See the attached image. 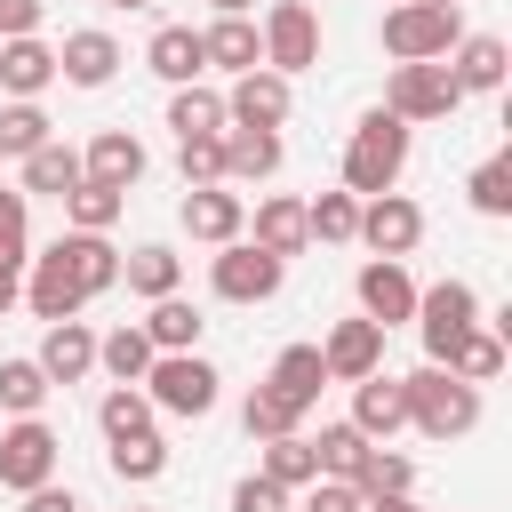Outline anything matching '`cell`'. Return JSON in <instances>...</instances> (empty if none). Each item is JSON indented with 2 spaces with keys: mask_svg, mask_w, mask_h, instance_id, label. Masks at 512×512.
Here are the masks:
<instances>
[{
  "mask_svg": "<svg viewBox=\"0 0 512 512\" xmlns=\"http://www.w3.org/2000/svg\"><path fill=\"white\" fill-rule=\"evenodd\" d=\"M400 168H408V120L400 112H360L352 120V136H344V192L352 200H368V192H392L400 184Z\"/></svg>",
  "mask_w": 512,
  "mask_h": 512,
  "instance_id": "obj_1",
  "label": "cell"
},
{
  "mask_svg": "<svg viewBox=\"0 0 512 512\" xmlns=\"http://www.w3.org/2000/svg\"><path fill=\"white\" fill-rule=\"evenodd\" d=\"M400 400H408V424H416L424 440H464V432L480 424V384L448 376L440 360H424L416 376H400Z\"/></svg>",
  "mask_w": 512,
  "mask_h": 512,
  "instance_id": "obj_2",
  "label": "cell"
},
{
  "mask_svg": "<svg viewBox=\"0 0 512 512\" xmlns=\"http://www.w3.org/2000/svg\"><path fill=\"white\" fill-rule=\"evenodd\" d=\"M376 40H384L392 64H432V56H448L464 40V8L456 0H400V8H384Z\"/></svg>",
  "mask_w": 512,
  "mask_h": 512,
  "instance_id": "obj_3",
  "label": "cell"
},
{
  "mask_svg": "<svg viewBox=\"0 0 512 512\" xmlns=\"http://www.w3.org/2000/svg\"><path fill=\"white\" fill-rule=\"evenodd\" d=\"M280 280H288V264H280L272 248H256L248 232H240V240H224V248L208 256V288H216L224 304H272V296H280Z\"/></svg>",
  "mask_w": 512,
  "mask_h": 512,
  "instance_id": "obj_4",
  "label": "cell"
},
{
  "mask_svg": "<svg viewBox=\"0 0 512 512\" xmlns=\"http://www.w3.org/2000/svg\"><path fill=\"white\" fill-rule=\"evenodd\" d=\"M216 368L200 360V352H152V368H144V400L160 408V416H208L216 408Z\"/></svg>",
  "mask_w": 512,
  "mask_h": 512,
  "instance_id": "obj_5",
  "label": "cell"
},
{
  "mask_svg": "<svg viewBox=\"0 0 512 512\" xmlns=\"http://www.w3.org/2000/svg\"><path fill=\"white\" fill-rule=\"evenodd\" d=\"M256 40H264V64L296 80V72L320 64V8L312 0H272L264 24H256Z\"/></svg>",
  "mask_w": 512,
  "mask_h": 512,
  "instance_id": "obj_6",
  "label": "cell"
},
{
  "mask_svg": "<svg viewBox=\"0 0 512 512\" xmlns=\"http://www.w3.org/2000/svg\"><path fill=\"white\" fill-rule=\"evenodd\" d=\"M464 104V88H456V72L432 56V64H392V80H384V112H400L408 128L416 120H448Z\"/></svg>",
  "mask_w": 512,
  "mask_h": 512,
  "instance_id": "obj_7",
  "label": "cell"
},
{
  "mask_svg": "<svg viewBox=\"0 0 512 512\" xmlns=\"http://www.w3.org/2000/svg\"><path fill=\"white\" fill-rule=\"evenodd\" d=\"M288 112H296L288 72H272V64L232 72V88H224V128H288Z\"/></svg>",
  "mask_w": 512,
  "mask_h": 512,
  "instance_id": "obj_8",
  "label": "cell"
},
{
  "mask_svg": "<svg viewBox=\"0 0 512 512\" xmlns=\"http://www.w3.org/2000/svg\"><path fill=\"white\" fill-rule=\"evenodd\" d=\"M56 432L40 424V416H16L8 432H0V488L8 496H24V488H40V480H56Z\"/></svg>",
  "mask_w": 512,
  "mask_h": 512,
  "instance_id": "obj_9",
  "label": "cell"
},
{
  "mask_svg": "<svg viewBox=\"0 0 512 512\" xmlns=\"http://www.w3.org/2000/svg\"><path fill=\"white\" fill-rule=\"evenodd\" d=\"M472 320H480V296H472L464 280H432V288H416V336H424V360H440Z\"/></svg>",
  "mask_w": 512,
  "mask_h": 512,
  "instance_id": "obj_10",
  "label": "cell"
},
{
  "mask_svg": "<svg viewBox=\"0 0 512 512\" xmlns=\"http://www.w3.org/2000/svg\"><path fill=\"white\" fill-rule=\"evenodd\" d=\"M184 232L200 240V248H224V240H240L248 232V200L232 192V184H184Z\"/></svg>",
  "mask_w": 512,
  "mask_h": 512,
  "instance_id": "obj_11",
  "label": "cell"
},
{
  "mask_svg": "<svg viewBox=\"0 0 512 512\" xmlns=\"http://www.w3.org/2000/svg\"><path fill=\"white\" fill-rule=\"evenodd\" d=\"M352 240H368L376 256H408L416 240H424V208L408 200V192H368L360 200V232Z\"/></svg>",
  "mask_w": 512,
  "mask_h": 512,
  "instance_id": "obj_12",
  "label": "cell"
},
{
  "mask_svg": "<svg viewBox=\"0 0 512 512\" xmlns=\"http://www.w3.org/2000/svg\"><path fill=\"white\" fill-rule=\"evenodd\" d=\"M352 288H360V312H368L384 336H392L400 320H416V280H408V264H400V256H368Z\"/></svg>",
  "mask_w": 512,
  "mask_h": 512,
  "instance_id": "obj_13",
  "label": "cell"
},
{
  "mask_svg": "<svg viewBox=\"0 0 512 512\" xmlns=\"http://www.w3.org/2000/svg\"><path fill=\"white\" fill-rule=\"evenodd\" d=\"M320 368H328V384H360V376H376L384 368V328L360 312V320H336L328 336H320Z\"/></svg>",
  "mask_w": 512,
  "mask_h": 512,
  "instance_id": "obj_14",
  "label": "cell"
},
{
  "mask_svg": "<svg viewBox=\"0 0 512 512\" xmlns=\"http://www.w3.org/2000/svg\"><path fill=\"white\" fill-rule=\"evenodd\" d=\"M440 64L456 72V88H464V96H496V88H504V72H512V48H504L496 32H464Z\"/></svg>",
  "mask_w": 512,
  "mask_h": 512,
  "instance_id": "obj_15",
  "label": "cell"
},
{
  "mask_svg": "<svg viewBox=\"0 0 512 512\" xmlns=\"http://www.w3.org/2000/svg\"><path fill=\"white\" fill-rule=\"evenodd\" d=\"M112 72H120V40H112V32H96V24L64 32V48H56V80H72V88H104Z\"/></svg>",
  "mask_w": 512,
  "mask_h": 512,
  "instance_id": "obj_16",
  "label": "cell"
},
{
  "mask_svg": "<svg viewBox=\"0 0 512 512\" xmlns=\"http://www.w3.org/2000/svg\"><path fill=\"white\" fill-rule=\"evenodd\" d=\"M56 248V264L80 280V296H104V288H120V248L104 240V232H64V240H48Z\"/></svg>",
  "mask_w": 512,
  "mask_h": 512,
  "instance_id": "obj_17",
  "label": "cell"
},
{
  "mask_svg": "<svg viewBox=\"0 0 512 512\" xmlns=\"http://www.w3.org/2000/svg\"><path fill=\"white\" fill-rule=\"evenodd\" d=\"M40 376L48 384H80L88 368H96V328L88 320H48V336H40Z\"/></svg>",
  "mask_w": 512,
  "mask_h": 512,
  "instance_id": "obj_18",
  "label": "cell"
},
{
  "mask_svg": "<svg viewBox=\"0 0 512 512\" xmlns=\"http://www.w3.org/2000/svg\"><path fill=\"white\" fill-rule=\"evenodd\" d=\"M144 168H152V160H144V144H136L128 128H96V136H88V152H80V176L120 184V192H128V184H144Z\"/></svg>",
  "mask_w": 512,
  "mask_h": 512,
  "instance_id": "obj_19",
  "label": "cell"
},
{
  "mask_svg": "<svg viewBox=\"0 0 512 512\" xmlns=\"http://www.w3.org/2000/svg\"><path fill=\"white\" fill-rule=\"evenodd\" d=\"M32 264V280H24V304H32V320H80V280L56 264V248H40V256H24Z\"/></svg>",
  "mask_w": 512,
  "mask_h": 512,
  "instance_id": "obj_20",
  "label": "cell"
},
{
  "mask_svg": "<svg viewBox=\"0 0 512 512\" xmlns=\"http://www.w3.org/2000/svg\"><path fill=\"white\" fill-rule=\"evenodd\" d=\"M56 80V48L40 40V32H24V40H0V96H24V104H40V88Z\"/></svg>",
  "mask_w": 512,
  "mask_h": 512,
  "instance_id": "obj_21",
  "label": "cell"
},
{
  "mask_svg": "<svg viewBox=\"0 0 512 512\" xmlns=\"http://www.w3.org/2000/svg\"><path fill=\"white\" fill-rule=\"evenodd\" d=\"M224 184H264L280 176V128H224Z\"/></svg>",
  "mask_w": 512,
  "mask_h": 512,
  "instance_id": "obj_22",
  "label": "cell"
},
{
  "mask_svg": "<svg viewBox=\"0 0 512 512\" xmlns=\"http://www.w3.org/2000/svg\"><path fill=\"white\" fill-rule=\"evenodd\" d=\"M248 240H256V248H272L280 264H288V256H304V248H312V232H304V200H288V192L256 200V216H248Z\"/></svg>",
  "mask_w": 512,
  "mask_h": 512,
  "instance_id": "obj_23",
  "label": "cell"
},
{
  "mask_svg": "<svg viewBox=\"0 0 512 512\" xmlns=\"http://www.w3.org/2000/svg\"><path fill=\"white\" fill-rule=\"evenodd\" d=\"M296 416H312L320 408V392H328V368H320V344H288L280 360H272V376H264Z\"/></svg>",
  "mask_w": 512,
  "mask_h": 512,
  "instance_id": "obj_24",
  "label": "cell"
},
{
  "mask_svg": "<svg viewBox=\"0 0 512 512\" xmlns=\"http://www.w3.org/2000/svg\"><path fill=\"white\" fill-rule=\"evenodd\" d=\"M352 424H360L368 440H392V432L408 424V400H400V376H384V368H376V376H360V384H352Z\"/></svg>",
  "mask_w": 512,
  "mask_h": 512,
  "instance_id": "obj_25",
  "label": "cell"
},
{
  "mask_svg": "<svg viewBox=\"0 0 512 512\" xmlns=\"http://www.w3.org/2000/svg\"><path fill=\"white\" fill-rule=\"evenodd\" d=\"M200 56H208V72H256V64H264V40H256L248 16H216V24L200 32Z\"/></svg>",
  "mask_w": 512,
  "mask_h": 512,
  "instance_id": "obj_26",
  "label": "cell"
},
{
  "mask_svg": "<svg viewBox=\"0 0 512 512\" xmlns=\"http://www.w3.org/2000/svg\"><path fill=\"white\" fill-rule=\"evenodd\" d=\"M120 280H128V296H176V280H184V256L168 248V240H144V248H128L120 256Z\"/></svg>",
  "mask_w": 512,
  "mask_h": 512,
  "instance_id": "obj_27",
  "label": "cell"
},
{
  "mask_svg": "<svg viewBox=\"0 0 512 512\" xmlns=\"http://www.w3.org/2000/svg\"><path fill=\"white\" fill-rule=\"evenodd\" d=\"M144 64H152L168 88H184V80H200V72H208V56H200V32H192V24H160V32H152V48H144Z\"/></svg>",
  "mask_w": 512,
  "mask_h": 512,
  "instance_id": "obj_28",
  "label": "cell"
},
{
  "mask_svg": "<svg viewBox=\"0 0 512 512\" xmlns=\"http://www.w3.org/2000/svg\"><path fill=\"white\" fill-rule=\"evenodd\" d=\"M440 368H448V376H464V384H496V376H504V336L472 320V328L440 352Z\"/></svg>",
  "mask_w": 512,
  "mask_h": 512,
  "instance_id": "obj_29",
  "label": "cell"
},
{
  "mask_svg": "<svg viewBox=\"0 0 512 512\" xmlns=\"http://www.w3.org/2000/svg\"><path fill=\"white\" fill-rule=\"evenodd\" d=\"M80 184V152L64 144V136H48V144H32L24 152V192H48V200H64Z\"/></svg>",
  "mask_w": 512,
  "mask_h": 512,
  "instance_id": "obj_30",
  "label": "cell"
},
{
  "mask_svg": "<svg viewBox=\"0 0 512 512\" xmlns=\"http://www.w3.org/2000/svg\"><path fill=\"white\" fill-rule=\"evenodd\" d=\"M120 208H128V192H120V184H96V176H80V184L64 192V224H72V232H112Z\"/></svg>",
  "mask_w": 512,
  "mask_h": 512,
  "instance_id": "obj_31",
  "label": "cell"
},
{
  "mask_svg": "<svg viewBox=\"0 0 512 512\" xmlns=\"http://www.w3.org/2000/svg\"><path fill=\"white\" fill-rule=\"evenodd\" d=\"M144 336H152V352H200V312L184 304V296H152V320H136Z\"/></svg>",
  "mask_w": 512,
  "mask_h": 512,
  "instance_id": "obj_32",
  "label": "cell"
},
{
  "mask_svg": "<svg viewBox=\"0 0 512 512\" xmlns=\"http://www.w3.org/2000/svg\"><path fill=\"white\" fill-rule=\"evenodd\" d=\"M168 128H176V136H224V96H216L208 80H184V88L168 96Z\"/></svg>",
  "mask_w": 512,
  "mask_h": 512,
  "instance_id": "obj_33",
  "label": "cell"
},
{
  "mask_svg": "<svg viewBox=\"0 0 512 512\" xmlns=\"http://www.w3.org/2000/svg\"><path fill=\"white\" fill-rule=\"evenodd\" d=\"M96 368L112 376V384H144V368H152V336L128 320V328H112V336H96Z\"/></svg>",
  "mask_w": 512,
  "mask_h": 512,
  "instance_id": "obj_34",
  "label": "cell"
},
{
  "mask_svg": "<svg viewBox=\"0 0 512 512\" xmlns=\"http://www.w3.org/2000/svg\"><path fill=\"white\" fill-rule=\"evenodd\" d=\"M256 448H264V464H256L264 480H280V488H312L320 480V456H312L304 432H280V440H256Z\"/></svg>",
  "mask_w": 512,
  "mask_h": 512,
  "instance_id": "obj_35",
  "label": "cell"
},
{
  "mask_svg": "<svg viewBox=\"0 0 512 512\" xmlns=\"http://www.w3.org/2000/svg\"><path fill=\"white\" fill-rule=\"evenodd\" d=\"M352 488H360V496H408V488H416V464H408L400 448L368 440V456L352 464Z\"/></svg>",
  "mask_w": 512,
  "mask_h": 512,
  "instance_id": "obj_36",
  "label": "cell"
},
{
  "mask_svg": "<svg viewBox=\"0 0 512 512\" xmlns=\"http://www.w3.org/2000/svg\"><path fill=\"white\" fill-rule=\"evenodd\" d=\"M152 400H144V384H112L104 400H96V424H104V440H128V432H152Z\"/></svg>",
  "mask_w": 512,
  "mask_h": 512,
  "instance_id": "obj_37",
  "label": "cell"
},
{
  "mask_svg": "<svg viewBox=\"0 0 512 512\" xmlns=\"http://www.w3.org/2000/svg\"><path fill=\"white\" fill-rule=\"evenodd\" d=\"M304 232L328 240V248H344V240L360 232V200H352V192H320V200H304Z\"/></svg>",
  "mask_w": 512,
  "mask_h": 512,
  "instance_id": "obj_38",
  "label": "cell"
},
{
  "mask_svg": "<svg viewBox=\"0 0 512 512\" xmlns=\"http://www.w3.org/2000/svg\"><path fill=\"white\" fill-rule=\"evenodd\" d=\"M112 472H120L128 488L160 480V472H168V440H160V432H128V440H112Z\"/></svg>",
  "mask_w": 512,
  "mask_h": 512,
  "instance_id": "obj_39",
  "label": "cell"
},
{
  "mask_svg": "<svg viewBox=\"0 0 512 512\" xmlns=\"http://www.w3.org/2000/svg\"><path fill=\"white\" fill-rule=\"evenodd\" d=\"M56 128H48V112L40 104H24V96H8L0 104V160H24L32 144H48Z\"/></svg>",
  "mask_w": 512,
  "mask_h": 512,
  "instance_id": "obj_40",
  "label": "cell"
},
{
  "mask_svg": "<svg viewBox=\"0 0 512 512\" xmlns=\"http://www.w3.org/2000/svg\"><path fill=\"white\" fill-rule=\"evenodd\" d=\"M296 424H304V416H296L272 384H256V392L240 400V432H248V440H280V432H296Z\"/></svg>",
  "mask_w": 512,
  "mask_h": 512,
  "instance_id": "obj_41",
  "label": "cell"
},
{
  "mask_svg": "<svg viewBox=\"0 0 512 512\" xmlns=\"http://www.w3.org/2000/svg\"><path fill=\"white\" fill-rule=\"evenodd\" d=\"M48 392H56V384L40 376V360H0V408H8V416H40Z\"/></svg>",
  "mask_w": 512,
  "mask_h": 512,
  "instance_id": "obj_42",
  "label": "cell"
},
{
  "mask_svg": "<svg viewBox=\"0 0 512 512\" xmlns=\"http://www.w3.org/2000/svg\"><path fill=\"white\" fill-rule=\"evenodd\" d=\"M464 192H472V208H480V216H512V152H488V160L472 168V184H464Z\"/></svg>",
  "mask_w": 512,
  "mask_h": 512,
  "instance_id": "obj_43",
  "label": "cell"
},
{
  "mask_svg": "<svg viewBox=\"0 0 512 512\" xmlns=\"http://www.w3.org/2000/svg\"><path fill=\"white\" fill-rule=\"evenodd\" d=\"M312 456H320V472H328V480H352V464L368 456V432H360V424H320Z\"/></svg>",
  "mask_w": 512,
  "mask_h": 512,
  "instance_id": "obj_44",
  "label": "cell"
},
{
  "mask_svg": "<svg viewBox=\"0 0 512 512\" xmlns=\"http://www.w3.org/2000/svg\"><path fill=\"white\" fill-rule=\"evenodd\" d=\"M176 168H184V184H224V144L216 136H176Z\"/></svg>",
  "mask_w": 512,
  "mask_h": 512,
  "instance_id": "obj_45",
  "label": "cell"
},
{
  "mask_svg": "<svg viewBox=\"0 0 512 512\" xmlns=\"http://www.w3.org/2000/svg\"><path fill=\"white\" fill-rule=\"evenodd\" d=\"M24 224H32V192L0 184V264H24Z\"/></svg>",
  "mask_w": 512,
  "mask_h": 512,
  "instance_id": "obj_46",
  "label": "cell"
},
{
  "mask_svg": "<svg viewBox=\"0 0 512 512\" xmlns=\"http://www.w3.org/2000/svg\"><path fill=\"white\" fill-rule=\"evenodd\" d=\"M304 512H368V496H360L352 480H328V472H320V480L304 488Z\"/></svg>",
  "mask_w": 512,
  "mask_h": 512,
  "instance_id": "obj_47",
  "label": "cell"
},
{
  "mask_svg": "<svg viewBox=\"0 0 512 512\" xmlns=\"http://www.w3.org/2000/svg\"><path fill=\"white\" fill-rule=\"evenodd\" d=\"M232 512H288V488L264 480V472H248V480L232 488Z\"/></svg>",
  "mask_w": 512,
  "mask_h": 512,
  "instance_id": "obj_48",
  "label": "cell"
},
{
  "mask_svg": "<svg viewBox=\"0 0 512 512\" xmlns=\"http://www.w3.org/2000/svg\"><path fill=\"white\" fill-rule=\"evenodd\" d=\"M40 32V0H0V40H24Z\"/></svg>",
  "mask_w": 512,
  "mask_h": 512,
  "instance_id": "obj_49",
  "label": "cell"
},
{
  "mask_svg": "<svg viewBox=\"0 0 512 512\" xmlns=\"http://www.w3.org/2000/svg\"><path fill=\"white\" fill-rule=\"evenodd\" d=\"M24 512H88L72 488H56V480H40V488H24Z\"/></svg>",
  "mask_w": 512,
  "mask_h": 512,
  "instance_id": "obj_50",
  "label": "cell"
},
{
  "mask_svg": "<svg viewBox=\"0 0 512 512\" xmlns=\"http://www.w3.org/2000/svg\"><path fill=\"white\" fill-rule=\"evenodd\" d=\"M16 296H24V264H0V312H8Z\"/></svg>",
  "mask_w": 512,
  "mask_h": 512,
  "instance_id": "obj_51",
  "label": "cell"
},
{
  "mask_svg": "<svg viewBox=\"0 0 512 512\" xmlns=\"http://www.w3.org/2000/svg\"><path fill=\"white\" fill-rule=\"evenodd\" d=\"M368 512H424V504H416V488H408V496H368Z\"/></svg>",
  "mask_w": 512,
  "mask_h": 512,
  "instance_id": "obj_52",
  "label": "cell"
},
{
  "mask_svg": "<svg viewBox=\"0 0 512 512\" xmlns=\"http://www.w3.org/2000/svg\"><path fill=\"white\" fill-rule=\"evenodd\" d=\"M208 8H216V16H248L256 0H208Z\"/></svg>",
  "mask_w": 512,
  "mask_h": 512,
  "instance_id": "obj_53",
  "label": "cell"
},
{
  "mask_svg": "<svg viewBox=\"0 0 512 512\" xmlns=\"http://www.w3.org/2000/svg\"><path fill=\"white\" fill-rule=\"evenodd\" d=\"M104 8H152V0H104Z\"/></svg>",
  "mask_w": 512,
  "mask_h": 512,
  "instance_id": "obj_54",
  "label": "cell"
},
{
  "mask_svg": "<svg viewBox=\"0 0 512 512\" xmlns=\"http://www.w3.org/2000/svg\"><path fill=\"white\" fill-rule=\"evenodd\" d=\"M392 8H400V0H392Z\"/></svg>",
  "mask_w": 512,
  "mask_h": 512,
  "instance_id": "obj_55",
  "label": "cell"
},
{
  "mask_svg": "<svg viewBox=\"0 0 512 512\" xmlns=\"http://www.w3.org/2000/svg\"><path fill=\"white\" fill-rule=\"evenodd\" d=\"M456 8H464V0H456Z\"/></svg>",
  "mask_w": 512,
  "mask_h": 512,
  "instance_id": "obj_56",
  "label": "cell"
}]
</instances>
